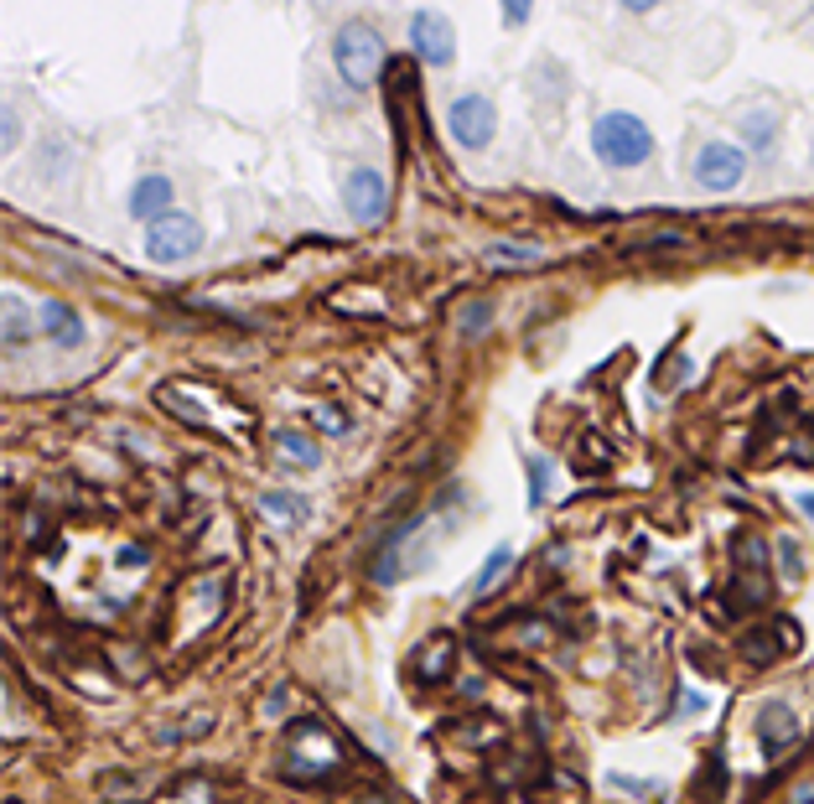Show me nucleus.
<instances>
[{
    "mask_svg": "<svg viewBox=\"0 0 814 804\" xmlns=\"http://www.w3.org/2000/svg\"><path fill=\"white\" fill-rule=\"evenodd\" d=\"M276 451L291 462V468H317L322 462V451H317V442L311 436H302V431H280L276 436Z\"/></svg>",
    "mask_w": 814,
    "mask_h": 804,
    "instance_id": "9b49d317",
    "label": "nucleus"
},
{
    "mask_svg": "<svg viewBox=\"0 0 814 804\" xmlns=\"http://www.w3.org/2000/svg\"><path fill=\"white\" fill-rule=\"evenodd\" d=\"M799 503H804V514H810V520H814V494H804V498H799Z\"/></svg>",
    "mask_w": 814,
    "mask_h": 804,
    "instance_id": "b1692460",
    "label": "nucleus"
},
{
    "mask_svg": "<svg viewBox=\"0 0 814 804\" xmlns=\"http://www.w3.org/2000/svg\"><path fill=\"white\" fill-rule=\"evenodd\" d=\"M259 509L280 524H302L306 520V503L296 494H259Z\"/></svg>",
    "mask_w": 814,
    "mask_h": 804,
    "instance_id": "ddd939ff",
    "label": "nucleus"
},
{
    "mask_svg": "<svg viewBox=\"0 0 814 804\" xmlns=\"http://www.w3.org/2000/svg\"><path fill=\"white\" fill-rule=\"evenodd\" d=\"M317 426H322V431H343L348 421H343V416H332V410H317Z\"/></svg>",
    "mask_w": 814,
    "mask_h": 804,
    "instance_id": "6ab92c4d",
    "label": "nucleus"
},
{
    "mask_svg": "<svg viewBox=\"0 0 814 804\" xmlns=\"http://www.w3.org/2000/svg\"><path fill=\"white\" fill-rule=\"evenodd\" d=\"M446 125H451V141L467 145V151H478V145L493 141V130H498V110H493V99L467 94V99H457V104H451Z\"/></svg>",
    "mask_w": 814,
    "mask_h": 804,
    "instance_id": "39448f33",
    "label": "nucleus"
},
{
    "mask_svg": "<svg viewBox=\"0 0 814 804\" xmlns=\"http://www.w3.org/2000/svg\"><path fill=\"white\" fill-rule=\"evenodd\" d=\"M784 566H789V576H793V571H799V550H793L789 540H784Z\"/></svg>",
    "mask_w": 814,
    "mask_h": 804,
    "instance_id": "4be33fe9",
    "label": "nucleus"
},
{
    "mask_svg": "<svg viewBox=\"0 0 814 804\" xmlns=\"http://www.w3.org/2000/svg\"><path fill=\"white\" fill-rule=\"evenodd\" d=\"M799 31H804V37H814V11H810V16H799Z\"/></svg>",
    "mask_w": 814,
    "mask_h": 804,
    "instance_id": "5701e85b",
    "label": "nucleus"
},
{
    "mask_svg": "<svg viewBox=\"0 0 814 804\" xmlns=\"http://www.w3.org/2000/svg\"><path fill=\"white\" fill-rule=\"evenodd\" d=\"M612 789H623V794H653L659 783H653V779H628V774H612Z\"/></svg>",
    "mask_w": 814,
    "mask_h": 804,
    "instance_id": "f3484780",
    "label": "nucleus"
},
{
    "mask_svg": "<svg viewBox=\"0 0 814 804\" xmlns=\"http://www.w3.org/2000/svg\"><path fill=\"white\" fill-rule=\"evenodd\" d=\"M483 322H488V307H472V311H462V328H467V332H478V328H483Z\"/></svg>",
    "mask_w": 814,
    "mask_h": 804,
    "instance_id": "a211bd4d",
    "label": "nucleus"
},
{
    "mask_svg": "<svg viewBox=\"0 0 814 804\" xmlns=\"http://www.w3.org/2000/svg\"><path fill=\"white\" fill-rule=\"evenodd\" d=\"M16 141H22V125H16V115L5 110V145H16Z\"/></svg>",
    "mask_w": 814,
    "mask_h": 804,
    "instance_id": "aec40b11",
    "label": "nucleus"
},
{
    "mask_svg": "<svg viewBox=\"0 0 814 804\" xmlns=\"http://www.w3.org/2000/svg\"><path fill=\"white\" fill-rule=\"evenodd\" d=\"M742 177H747L742 145H726V141L700 145V156H696V182H700L705 192H732V188H742Z\"/></svg>",
    "mask_w": 814,
    "mask_h": 804,
    "instance_id": "20e7f679",
    "label": "nucleus"
},
{
    "mask_svg": "<svg viewBox=\"0 0 814 804\" xmlns=\"http://www.w3.org/2000/svg\"><path fill=\"white\" fill-rule=\"evenodd\" d=\"M203 250V224L192 214H171L162 224L145 229V255L156 265H177V260H192Z\"/></svg>",
    "mask_w": 814,
    "mask_h": 804,
    "instance_id": "7ed1b4c3",
    "label": "nucleus"
},
{
    "mask_svg": "<svg viewBox=\"0 0 814 804\" xmlns=\"http://www.w3.org/2000/svg\"><path fill=\"white\" fill-rule=\"evenodd\" d=\"M758 732H763V742H768V753H784L793 737H799V722H793L789 706H778V701H773V706L758 716Z\"/></svg>",
    "mask_w": 814,
    "mask_h": 804,
    "instance_id": "9d476101",
    "label": "nucleus"
},
{
    "mask_svg": "<svg viewBox=\"0 0 814 804\" xmlns=\"http://www.w3.org/2000/svg\"><path fill=\"white\" fill-rule=\"evenodd\" d=\"M737 130H742V141H747V145H758V151H768L773 136H778V125H773L768 110H747Z\"/></svg>",
    "mask_w": 814,
    "mask_h": 804,
    "instance_id": "f8f14e48",
    "label": "nucleus"
},
{
    "mask_svg": "<svg viewBox=\"0 0 814 804\" xmlns=\"http://www.w3.org/2000/svg\"><path fill=\"white\" fill-rule=\"evenodd\" d=\"M410 42H416V52L431 68H446L457 58V31H451V22L442 11H416L410 16Z\"/></svg>",
    "mask_w": 814,
    "mask_h": 804,
    "instance_id": "0eeeda50",
    "label": "nucleus"
},
{
    "mask_svg": "<svg viewBox=\"0 0 814 804\" xmlns=\"http://www.w3.org/2000/svg\"><path fill=\"white\" fill-rule=\"evenodd\" d=\"M509 561H513V550H509V545H498V550L488 556V566H483V576H478V591H493V587H498V576L509 571Z\"/></svg>",
    "mask_w": 814,
    "mask_h": 804,
    "instance_id": "dca6fc26",
    "label": "nucleus"
},
{
    "mask_svg": "<svg viewBox=\"0 0 814 804\" xmlns=\"http://www.w3.org/2000/svg\"><path fill=\"white\" fill-rule=\"evenodd\" d=\"M488 260L493 265H539L545 255H539V250H530V244H498Z\"/></svg>",
    "mask_w": 814,
    "mask_h": 804,
    "instance_id": "2eb2a0df",
    "label": "nucleus"
},
{
    "mask_svg": "<svg viewBox=\"0 0 814 804\" xmlns=\"http://www.w3.org/2000/svg\"><path fill=\"white\" fill-rule=\"evenodd\" d=\"M504 22H513V26L530 22V11H524V5H504Z\"/></svg>",
    "mask_w": 814,
    "mask_h": 804,
    "instance_id": "412c9836",
    "label": "nucleus"
},
{
    "mask_svg": "<svg viewBox=\"0 0 814 804\" xmlns=\"http://www.w3.org/2000/svg\"><path fill=\"white\" fill-rule=\"evenodd\" d=\"M31 337V317H26V302L16 291H5V343H26Z\"/></svg>",
    "mask_w": 814,
    "mask_h": 804,
    "instance_id": "4468645a",
    "label": "nucleus"
},
{
    "mask_svg": "<svg viewBox=\"0 0 814 804\" xmlns=\"http://www.w3.org/2000/svg\"><path fill=\"white\" fill-rule=\"evenodd\" d=\"M343 197H348L358 224H379V218L390 214V188H384V177L373 166H353L348 177H343Z\"/></svg>",
    "mask_w": 814,
    "mask_h": 804,
    "instance_id": "423d86ee",
    "label": "nucleus"
},
{
    "mask_svg": "<svg viewBox=\"0 0 814 804\" xmlns=\"http://www.w3.org/2000/svg\"><path fill=\"white\" fill-rule=\"evenodd\" d=\"M130 214L145 218V224L171 218V182H166V177H140L136 192H130Z\"/></svg>",
    "mask_w": 814,
    "mask_h": 804,
    "instance_id": "6e6552de",
    "label": "nucleus"
},
{
    "mask_svg": "<svg viewBox=\"0 0 814 804\" xmlns=\"http://www.w3.org/2000/svg\"><path fill=\"white\" fill-rule=\"evenodd\" d=\"M332 63L343 73V84L373 89V78L384 68V37H379L369 22H348L338 31V42H332Z\"/></svg>",
    "mask_w": 814,
    "mask_h": 804,
    "instance_id": "f257e3e1",
    "label": "nucleus"
},
{
    "mask_svg": "<svg viewBox=\"0 0 814 804\" xmlns=\"http://www.w3.org/2000/svg\"><path fill=\"white\" fill-rule=\"evenodd\" d=\"M592 151H597L607 166H638L653 156V136L638 115H623V110H618V115H602L592 125Z\"/></svg>",
    "mask_w": 814,
    "mask_h": 804,
    "instance_id": "f03ea898",
    "label": "nucleus"
},
{
    "mask_svg": "<svg viewBox=\"0 0 814 804\" xmlns=\"http://www.w3.org/2000/svg\"><path fill=\"white\" fill-rule=\"evenodd\" d=\"M42 328L58 348H78L84 343V317L68 307V302H47L42 307Z\"/></svg>",
    "mask_w": 814,
    "mask_h": 804,
    "instance_id": "1a4fd4ad",
    "label": "nucleus"
}]
</instances>
